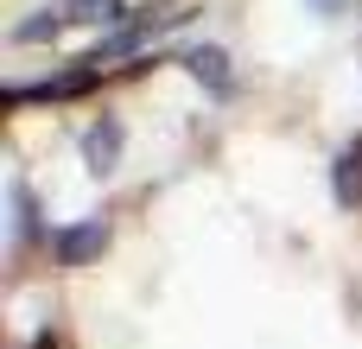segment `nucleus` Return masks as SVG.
Segmentation results:
<instances>
[{
	"instance_id": "1",
	"label": "nucleus",
	"mask_w": 362,
	"mask_h": 349,
	"mask_svg": "<svg viewBox=\"0 0 362 349\" xmlns=\"http://www.w3.org/2000/svg\"><path fill=\"white\" fill-rule=\"evenodd\" d=\"M102 248H108V223H102V216H89V223H70V229H57V235H51V254H57V267H89Z\"/></svg>"
},
{
	"instance_id": "2",
	"label": "nucleus",
	"mask_w": 362,
	"mask_h": 349,
	"mask_svg": "<svg viewBox=\"0 0 362 349\" xmlns=\"http://www.w3.org/2000/svg\"><path fill=\"white\" fill-rule=\"evenodd\" d=\"M83 165H89L95 178H108V172L121 165V121H95V127L83 134Z\"/></svg>"
},
{
	"instance_id": "3",
	"label": "nucleus",
	"mask_w": 362,
	"mask_h": 349,
	"mask_svg": "<svg viewBox=\"0 0 362 349\" xmlns=\"http://www.w3.org/2000/svg\"><path fill=\"white\" fill-rule=\"evenodd\" d=\"M331 191H337L344 210H356V203H362V140H350V146L337 153V165H331Z\"/></svg>"
},
{
	"instance_id": "4",
	"label": "nucleus",
	"mask_w": 362,
	"mask_h": 349,
	"mask_svg": "<svg viewBox=\"0 0 362 349\" xmlns=\"http://www.w3.org/2000/svg\"><path fill=\"white\" fill-rule=\"evenodd\" d=\"M185 70H191V76H197V83H210V89H216V95H223V89H229V57H223V51H216V45H204V51H185Z\"/></svg>"
},
{
	"instance_id": "5",
	"label": "nucleus",
	"mask_w": 362,
	"mask_h": 349,
	"mask_svg": "<svg viewBox=\"0 0 362 349\" xmlns=\"http://www.w3.org/2000/svg\"><path fill=\"white\" fill-rule=\"evenodd\" d=\"M121 0H70V19H83V25H121Z\"/></svg>"
},
{
	"instance_id": "6",
	"label": "nucleus",
	"mask_w": 362,
	"mask_h": 349,
	"mask_svg": "<svg viewBox=\"0 0 362 349\" xmlns=\"http://www.w3.org/2000/svg\"><path fill=\"white\" fill-rule=\"evenodd\" d=\"M64 19H70V6H51V13H45V19H25V25H19V32H13V38H19V45H38V38H51V32H57V25H64Z\"/></svg>"
},
{
	"instance_id": "7",
	"label": "nucleus",
	"mask_w": 362,
	"mask_h": 349,
	"mask_svg": "<svg viewBox=\"0 0 362 349\" xmlns=\"http://www.w3.org/2000/svg\"><path fill=\"white\" fill-rule=\"evenodd\" d=\"M318 6H325V13H331V6H337V0H318Z\"/></svg>"
}]
</instances>
